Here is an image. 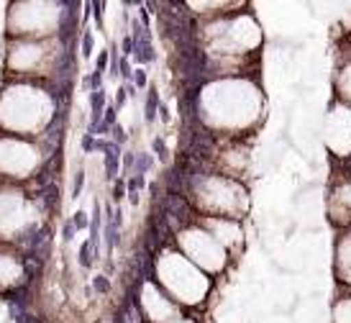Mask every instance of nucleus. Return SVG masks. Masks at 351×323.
Masks as SVG:
<instances>
[{"instance_id": "1", "label": "nucleus", "mask_w": 351, "mask_h": 323, "mask_svg": "<svg viewBox=\"0 0 351 323\" xmlns=\"http://www.w3.org/2000/svg\"><path fill=\"white\" fill-rule=\"evenodd\" d=\"M193 110L215 141H246L267 118V95L252 75L208 77L197 88Z\"/></svg>"}, {"instance_id": "2", "label": "nucleus", "mask_w": 351, "mask_h": 323, "mask_svg": "<svg viewBox=\"0 0 351 323\" xmlns=\"http://www.w3.org/2000/svg\"><path fill=\"white\" fill-rule=\"evenodd\" d=\"M197 39L210 77H241L252 75L264 47V31L246 5L221 19L203 21Z\"/></svg>"}, {"instance_id": "3", "label": "nucleus", "mask_w": 351, "mask_h": 323, "mask_svg": "<svg viewBox=\"0 0 351 323\" xmlns=\"http://www.w3.org/2000/svg\"><path fill=\"white\" fill-rule=\"evenodd\" d=\"M59 118L54 85L5 80L0 88V134L21 139H47Z\"/></svg>"}, {"instance_id": "4", "label": "nucleus", "mask_w": 351, "mask_h": 323, "mask_svg": "<svg viewBox=\"0 0 351 323\" xmlns=\"http://www.w3.org/2000/svg\"><path fill=\"white\" fill-rule=\"evenodd\" d=\"M185 198L193 215H213V218H234L246 221L252 213V190L244 180L221 175L215 169H205L190 175Z\"/></svg>"}, {"instance_id": "5", "label": "nucleus", "mask_w": 351, "mask_h": 323, "mask_svg": "<svg viewBox=\"0 0 351 323\" xmlns=\"http://www.w3.org/2000/svg\"><path fill=\"white\" fill-rule=\"evenodd\" d=\"M152 280L175 300L185 313L203 308L213 295L215 280L197 270L172 244L162 246L152 259Z\"/></svg>"}, {"instance_id": "6", "label": "nucleus", "mask_w": 351, "mask_h": 323, "mask_svg": "<svg viewBox=\"0 0 351 323\" xmlns=\"http://www.w3.org/2000/svg\"><path fill=\"white\" fill-rule=\"evenodd\" d=\"M64 64H67L64 39H5L3 47L5 80L54 85L64 72Z\"/></svg>"}, {"instance_id": "7", "label": "nucleus", "mask_w": 351, "mask_h": 323, "mask_svg": "<svg viewBox=\"0 0 351 323\" xmlns=\"http://www.w3.org/2000/svg\"><path fill=\"white\" fill-rule=\"evenodd\" d=\"M47 224V208L26 185L0 182V246L23 252Z\"/></svg>"}, {"instance_id": "8", "label": "nucleus", "mask_w": 351, "mask_h": 323, "mask_svg": "<svg viewBox=\"0 0 351 323\" xmlns=\"http://www.w3.org/2000/svg\"><path fill=\"white\" fill-rule=\"evenodd\" d=\"M69 5L62 0H13L5 5V39H64Z\"/></svg>"}, {"instance_id": "9", "label": "nucleus", "mask_w": 351, "mask_h": 323, "mask_svg": "<svg viewBox=\"0 0 351 323\" xmlns=\"http://www.w3.org/2000/svg\"><path fill=\"white\" fill-rule=\"evenodd\" d=\"M49 165L47 139H21L0 134V182L26 185L36 182Z\"/></svg>"}, {"instance_id": "10", "label": "nucleus", "mask_w": 351, "mask_h": 323, "mask_svg": "<svg viewBox=\"0 0 351 323\" xmlns=\"http://www.w3.org/2000/svg\"><path fill=\"white\" fill-rule=\"evenodd\" d=\"M172 246H175L177 252H182L197 270L210 274L213 280L215 277H223L231 270V265H234V256L228 254L223 246L218 244L213 236L208 234L197 221H193V218L175 231Z\"/></svg>"}, {"instance_id": "11", "label": "nucleus", "mask_w": 351, "mask_h": 323, "mask_svg": "<svg viewBox=\"0 0 351 323\" xmlns=\"http://www.w3.org/2000/svg\"><path fill=\"white\" fill-rule=\"evenodd\" d=\"M323 147L339 162L351 159V106L333 100L323 118Z\"/></svg>"}, {"instance_id": "12", "label": "nucleus", "mask_w": 351, "mask_h": 323, "mask_svg": "<svg viewBox=\"0 0 351 323\" xmlns=\"http://www.w3.org/2000/svg\"><path fill=\"white\" fill-rule=\"evenodd\" d=\"M136 308L144 323H175L185 315V311H182L152 277L141 280V285H138Z\"/></svg>"}, {"instance_id": "13", "label": "nucleus", "mask_w": 351, "mask_h": 323, "mask_svg": "<svg viewBox=\"0 0 351 323\" xmlns=\"http://www.w3.org/2000/svg\"><path fill=\"white\" fill-rule=\"evenodd\" d=\"M193 221L203 226L208 234L213 236L218 244L223 246L228 254L241 256L246 246V228L244 221H234V218H213V215H193Z\"/></svg>"}, {"instance_id": "14", "label": "nucleus", "mask_w": 351, "mask_h": 323, "mask_svg": "<svg viewBox=\"0 0 351 323\" xmlns=\"http://www.w3.org/2000/svg\"><path fill=\"white\" fill-rule=\"evenodd\" d=\"M326 213L336 228H351V169L333 172L326 198Z\"/></svg>"}, {"instance_id": "15", "label": "nucleus", "mask_w": 351, "mask_h": 323, "mask_svg": "<svg viewBox=\"0 0 351 323\" xmlns=\"http://www.w3.org/2000/svg\"><path fill=\"white\" fill-rule=\"evenodd\" d=\"M31 280L29 259L26 252L0 246V295H16L21 293Z\"/></svg>"}, {"instance_id": "16", "label": "nucleus", "mask_w": 351, "mask_h": 323, "mask_svg": "<svg viewBox=\"0 0 351 323\" xmlns=\"http://www.w3.org/2000/svg\"><path fill=\"white\" fill-rule=\"evenodd\" d=\"M218 165H215V172L228 177H236V180H244L249 167H252V149H249V141H218Z\"/></svg>"}, {"instance_id": "17", "label": "nucleus", "mask_w": 351, "mask_h": 323, "mask_svg": "<svg viewBox=\"0 0 351 323\" xmlns=\"http://www.w3.org/2000/svg\"><path fill=\"white\" fill-rule=\"evenodd\" d=\"M333 277L336 283L351 290V228H343L333 244Z\"/></svg>"}, {"instance_id": "18", "label": "nucleus", "mask_w": 351, "mask_h": 323, "mask_svg": "<svg viewBox=\"0 0 351 323\" xmlns=\"http://www.w3.org/2000/svg\"><path fill=\"white\" fill-rule=\"evenodd\" d=\"M249 3H231V0H190L185 3V8L195 16L200 23L203 21H213L221 19V16H228V13H236V10L246 8Z\"/></svg>"}, {"instance_id": "19", "label": "nucleus", "mask_w": 351, "mask_h": 323, "mask_svg": "<svg viewBox=\"0 0 351 323\" xmlns=\"http://www.w3.org/2000/svg\"><path fill=\"white\" fill-rule=\"evenodd\" d=\"M333 90H336V100H341L351 106V57H346L339 64L336 75H333Z\"/></svg>"}, {"instance_id": "20", "label": "nucleus", "mask_w": 351, "mask_h": 323, "mask_svg": "<svg viewBox=\"0 0 351 323\" xmlns=\"http://www.w3.org/2000/svg\"><path fill=\"white\" fill-rule=\"evenodd\" d=\"M331 323H351V290L343 287L331 303Z\"/></svg>"}, {"instance_id": "21", "label": "nucleus", "mask_w": 351, "mask_h": 323, "mask_svg": "<svg viewBox=\"0 0 351 323\" xmlns=\"http://www.w3.org/2000/svg\"><path fill=\"white\" fill-rule=\"evenodd\" d=\"M0 323H21L13 295H0Z\"/></svg>"}, {"instance_id": "22", "label": "nucleus", "mask_w": 351, "mask_h": 323, "mask_svg": "<svg viewBox=\"0 0 351 323\" xmlns=\"http://www.w3.org/2000/svg\"><path fill=\"white\" fill-rule=\"evenodd\" d=\"M175 323H200V321H197L195 315L185 313V315H182V318H180V321H175Z\"/></svg>"}]
</instances>
